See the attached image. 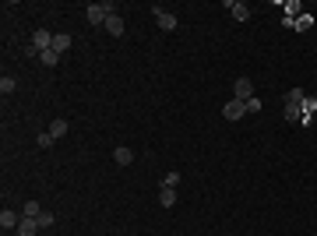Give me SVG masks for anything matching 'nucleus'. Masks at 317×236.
Here are the masks:
<instances>
[{"mask_svg":"<svg viewBox=\"0 0 317 236\" xmlns=\"http://www.w3.org/2000/svg\"><path fill=\"white\" fill-rule=\"evenodd\" d=\"M233 99H240V102L254 99V81H250V78H236V85H233Z\"/></svg>","mask_w":317,"mask_h":236,"instance_id":"obj_4","label":"nucleus"},{"mask_svg":"<svg viewBox=\"0 0 317 236\" xmlns=\"http://www.w3.org/2000/svg\"><path fill=\"white\" fill-rule=\"evenodd\" d=\"M303 99H307L303 88H289V95H285V102H303Z\"/></svg>","mask_w":317,"mask_h":236,"instance_id":"obj_20","label":"nucleus"},{"mask_svg":"<svg viewBox=\"0 0 317 236\" xmlns=\"http://www.w3.org/2000/svg\"><path fill=\"white\" fill-rule=\"evenodd\" d=\"M50 50H56L60 56H64V53L71 50V36H53V46H50Z\"/></svg>","mask_w":317,"mask_h":236,"instance_id":"obj_11","label":"nucleus"},{"mask_svg":"<svg viewBox=\"0 0 317 236\" xmlns=\"http://www.w3.org/2000/svg\"><path fill=\"white\" fill-rule=\"evenodd\" d=\"M222 116H225V120H243V116H247V102H240V99H233V102H225V106H222Z\"/></svg>","mask_w":317,"mask_h":236,"instance_id":"obj_2","label":"nucleus"},{"mask_svg":"<svg viewBox=\"0 0 317 236\" xmlns=\"http://www.w3.org/2000/svg\"><path fill=\"white\" fill-rule=\"evenodd\" d=\"M225 7L233 11V18H236V21H247V18H250V7L243 4V0H229V4H225Z\"/></svg>","mask_w":317,"mask_h":236,"instance_id":"obj_7","label":"nucleus"},{"mask_svg":"<svg viewBox=\"0 0 317 236\" xmlns=\"http://www.w3.org/2000/svg\"><path fill=\"white\" fill-rule=\"evenodd\" d=\"M261 109V99H247V113H258Z\"/></svg>","mask_w":317,"mask_h":236,"instance_id":"obj_23","label":"nucleus"},{"mask_svg":"<svg viewBox=\"0 0 317 236\" xmlns=\"http://www.w3.org/2000/svg\"><path fill=\"white\" fill-rule=\"evenodd\" d=\"M106 32H110V36H124V18H120V14H110V18H106Z\"/></svg>","mask_w":317,"mask_h":236,"instance_id":"obj_8","label":"nucleus"},{"mask_svg":"<svg viewBox=\"0 0 317 236\" xmlns=\"http://www.w3.org/2000/svg\"><path fill=\"white\" fill-rule=\"evenodd\" d=\"M50 46H53V36L46 32V28H36V36H32V50H28V53H36V56H39L42 50H50Z\"/></svg>","mask_w":317,"mask_h":236,"instance_id":"obj_3","label":"nucleus"},{"mask_svg":"<svg viewBox=\"0 0 317 236\" xmlns=\"http://www.w3.org/2000/svg\"><path fill=\"white\" fill-rule=\"evenodd\" d=\"M39 212H42V208H39V204H36V201H28V204H25V208H21V215H25V218H36Z\"/></svg>","mask_w":317,"mask_h":236,"instance_id":"obj_21","label":"nucleus"},{"mask_svg":"<svg viewBox=\"0 0 317 236\" xmlns=\"http://www.w3.org/2000/svg\"><path fill=\"white\" fill-rule=\"evenodd\" d=\"M176 183H180V173H166L162 176V187L166 190H176Z\"/></svg>","mask_w":317,"mask_h":236,"instance_id":"obj_19","label":"nucleus"},{"mask_svg":"<svg viewBox=\"0 0 317 236\" xmlns=\"http://www.w3.org/2000/svg\"><path fill=\"white\" fill-rule=\"evenodd\" d=\"M36 222H39V229H50V226L56 222V218H53V212H46V208H42V212L36 215Z\"/></svg>","mask_w":317,"mask_h":236,"instance_id":"obj_15","label":"nucleus"},{"mask_svg":"<svg viewBox=\"0 0 317 236\" xmlns=\"http://www.w3.org/2000/svg\"><path fill=\"white\" fill-rule=\"evenodd\" d=\"M113 159H116V166H131V162H134V152H131V148H116Z\"/></svg>","mask_w":317,"mask_h":236,"instance_id":"obj_12","label":"nucleus"},{"mask_svg":"<svg viewBox=\"0 0 317 236\" xmlns=\"http://www.w3.org/2000/svg\"><path fill=\"white\" fill-rule=\"evenodd\" d=\"M310 25H314V18H310V14H299V18L293 21V28H296V32H307Z\"/></svg>","mask_w":317,"mask_h":236,"instance_id":"obj_17","label":"nucleus"},{"mask_svg":"<svg viewBox=\"0 0 317 236\" xmlns=\"http://www.w3.org/2000/svg\"><path fill=\"white\" fill-rule=\"evenodd\" d=\"M110 14H116L113 0H102V4H88L85 18H88V25H106V18H110Z\"/></svg>","mask_w":317,"mask_h":236,"instance_id":"obj_1","label":"nucleus"},{"mask_svg":"<svg viewBox=\"0 0 317 236\" xmlns=\"http://www.w3.org/2000/svg\"><path fill=\"white\" fill-rule=\"evenodd\" d=\"M36 229H39V222H36V218H25V215H21V226H18V236H36Z\"/></svg>","mask_w":317,"mask_h":236,"instance_id":"obj_10","label":"nucleus"},{"mask_svg":"<svg viewBox=\"0 0 317 236\" xmlns=\"http://www.w3.org/2000/svg\"><path fill=\"white\" fill-rule=\"evenodd\" d=\"M53 141H56V138L50 134V130H42V134L36 138V145H39V148H42V152H46V148H53Z\"/></svg>","mask_w":317,"mask_h":236,"instance_id":"obj_16","label":"nucleus"},{"mask_svg":"<svg viewBox=\"0 0 317 236\" xmlns=\"http://www.w3.org/2000/svg\"><path fill=\"white\" fill-rule=\"evenodd\" d=\"M155 21H159V28H162V32H173V28H176V14H169V11L155 7Z\"/></svg>","mask_w":317,"mask_h":236,"instance_id":"obj_5","label":"nucleus"},{"mask_svg":"<svg viewBox=\"0 0 317 236\" xmlns=\"http://www.w3.org/2000/svg\"><path fill=\"white\" fill-rule=\"evenodd\" d=\"M50 134H53V138H64V134H67V124H64V120H53V124H50Z\"/></svg>","mask_w":317,"mask_h":236,"instance_id":"obj_18","label":"nucleus"},{"mask_svg":"<svg viewBox=\"0 0 317 236\" xmlns=\"http://www.w3.org/2000/svg\"><path fill=\"white\" fill-rule=\"evenodd\" d=\"M285 120L299 124V120H303V106H299V102H285Z\"/></svg>","mask_w":317,"mask_h":236,"instance_id":"obj_9","label":"nucleus"},{"mask_svg":"<svg viewBox=\"0 0 317 236\" xmlns=\"http://www.w3.org/2000/svg\"><path fill=\"white\" fill-rule=\"evenodd\" d=\"M39 60L46 64V67H56V64H60V53H56V50H42V53H39Z\"/></svg>","mask_w":317,"mask_h":236,"instance_id":"obj_14","label":"nucleus"},{"mask_svg":"<svg viewBox=\"0 0 317 236\" xmlns=\"http://www.w3.org/2000/svg\"><path fill=\"white\" fill-rule=\"evenodd\" d=\"M159 204H162V208H173V204H176V190H159Z\"/></svg>","mask_w":317,"mask_h":236,"instance_id":"obj_13","label":"nucleus"},{"mask_svg":"<svg viewBox=\"0 0 317 236\" xmlns=\"http://www.w3.org/2000/svg\"><path fill=\"white\" fill-rule=\"evenodd\" d=\"M0 92H4V95L14 92V78H0Z\"/></svg>","mask_w":317,"mask_h":236,"instance_id":"obj_22","label":"nucleus"},{"mask_svg":"<svg viewBox=\"0 0 317 236\" xmlns=\"http://www.w3.org/2000/svg\"><path fill=\"white\" fill-rule=\"evenodd\" d=\"M0 226H4V233L18 229V226H21V215H18V212H11V208H4V212H0Z\"/></svg>","mask_w":317,"mask_h":236,"instance_id":"obj_6","label":"nucleus"}]
</instances>
